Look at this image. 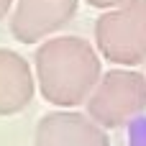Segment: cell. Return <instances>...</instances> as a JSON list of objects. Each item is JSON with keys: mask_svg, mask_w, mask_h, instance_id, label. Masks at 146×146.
Masks as SVG:
<instances>
[{"mask_svg": "<svg viewBox=\"0 0 146 146\" xmlns=\"http://www.w3.org/2000/svg\"><path fill=\"white\" fill-rule=\"evenodd\" d=\"M36 85L46 103L74 108L87 103L103 77L100 51L80 36H54L36 49Z\"/></svg>", "mask_w": 146, "mask_h": 146, "instance_id": "obj_1", "label": "cell"}, {"mask_svg": "<svg viewBox=\"0 0 146 146\" xmlns=\"http://www.w3.org/2000/svg\"><path fill=\"white\" fill-rule=\"evenodd\" d=\"M146 110V77L131 67L110 69L87 98V115L103 128H121Z\"/></svg>", "mask_w": 146, "mask_h": 146, "instance_id": "obj_2", "label": "cell"}, {"mask_svg": "<svg viewBox=\"0 0 146 146\" xmlns=\"http://www.w3.org/2000/svg\"><path fill=\"white\" fill-rule=\"evenodd\" d=\"M95 49L113 64H141L146 59V0L105 10L95 23Z\"/></svg>", "mask_w": 146, "mask_h": 146, "instance_id": "obj_3", "label": "cell"}, {"mask_svg": "<svg viewBox=\"0 0 146 146\" xmlns=\"http://www.w3.org/2000/svg\"><path fill=\"white\" fill-rule=\"evenodd\" d=\"M80 0H15L10 33L21 44H36L62 31L77 15Z\"/></svg>", "mask_w": 146, "mask_h": 146, "instance_id": "obj_4", "label": "cell"}, {"mask_svg": "<svg viewBox=\"0 0 146 146\" xmlns=\"http://www.w3.org/2000/svg\"><path fill=\"white\" fill-rule=\"evenodd\" d=\"M33 146H110V139L90 115H82L72 108H59L38 121Z\"/></svg>", "mask_w": 146, "mask_h": 146, "instance_id": "obj_5", "label": "cell"}, {"mask_svg": "<svg viewBox=\"0 0 146 146\" xmlns=\"http://www.w3.org/2000/svg\"><path fill=\"white\" fill-rule=\"evenodd\" d=\"M36 95V72L13 49H0V115L23 113Z\"/></svg>", "mask_w": 146, "mask_h": 146, "instance_id": "obj_6", "label": "cell"}, {"mask_svg": "<svg viewBox=\"0 0 146 146\" xmlns=\"http://www.w3.org/2000/svg\"><path fill=\"white\" fill-rule=\"evenodd\" d=\"M85 3L98 8V10H113V8H121V5H126L131 0H85Z\"/></svg>", "mask_w": 146, "mask_h": 146, "instance_id": "obj_7", "label": "cell"}, {"mask_svg": "<svg viewBox=\"0 0 146 146\" xmlns=\"http://www.w3.org/2000/svg\"><path fill=\"white\" fill-rule=\"evenodd\" d=\"M13 5H15V0H0V21L10 13V8H13Z\"/></svg>", "mask_w": 146, "mask_h": 146, "instance_id": "obj_8", "label": "cell"}]
</instances>
